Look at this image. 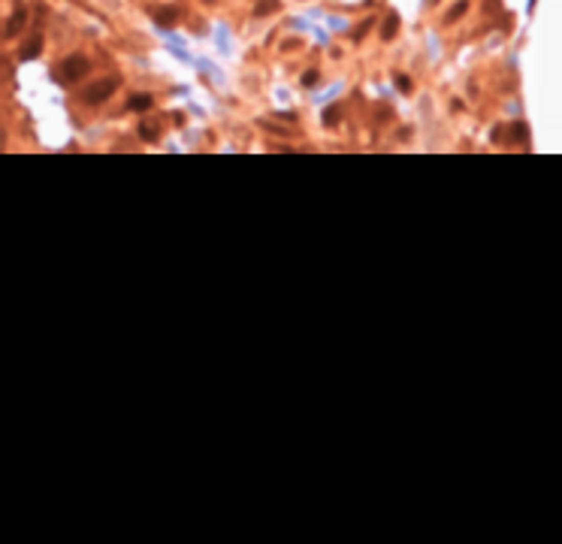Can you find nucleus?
<instances>
[{
  "label": "nucleus",
  "instance_id": "2",
  "mask_svg": "<svg viewBox=\"0 0 562 544\" xmlns=\"http://www.w3.org/2000/svg\"><path fill=\"white\" fill-rule=\"evenodd\" d=\"M115 85H118V79H106V82H97V85H94V88H91V91L85 94V100H88V103H100L103 97H109L112 91H115Z\"/></svg>",
  "mask_w": 562,
  "mask_h": 544
},
{
  "label": "nucleus",
  "instance_id": "7",
  "mask_svg": "<svg viewBox=\"0 0 562 544\" xmlns=\"http://www.w3.org/2000/svg\"><path fill=\"white\" fill-rule=\"evenodd\" d=\"M139 133H142L145 139H154V136H158V124H151V121H142V127H139Z\"/></svg>",
  "mask_w": 562,
  "mask_h": 544
},
{
  "label": "nucleus",
  "instance_id": "9",
  "mask_svg": "<svg viewBox=\"0 0 562 544\" xmlns=\"http://www.w3.org/2000/svg\"><path fill=\"white\" fill-rule=\"evenodd\" d=\"M339 121V109L332 106V109H327V124H335Z\"/></svg>",
  "mask_w": 562,
  "mask_h": 544
},
{
  "label": "nucleus",
  "instance_id": "3",
  "mask_svg": "<svg viewBox=\"0 0 562 544\" xmlns=\"http://www.w3.org/2000/svg\"><path fill=\"white\" fill-rule=\"evenodd\" d=\"M154 18H158V25H164V28H169L175 18H178V12L169 6V9H154Z\"/></svg>",
  "mask_w": 562,
  "mask_h": 544
},
{
  "label": "nucleus",
  "instance_id": "8",
  "mask_svg": "<svg viewBox=\"0 0 562 544\" xmlns=\"http://www.w3.org/2000/svg\"><path fill=\"white\" fill-rule=\"evenodd\" d=\"M465 12V3H457V6H454V9H451V15H447V21H457V18H460V15H463Z\"/></svg>",
  "mask_w": 562,
  "mask_h": 544
},
{
  "label": "nucleus",
  "instance_id": "5",
  "mask_svg": "<svg viewBox=\"0 0 562 544\" xmlns=\"http://www.w3.org/2000/svg\"><path fill=\"white\" fill-rule=\"evenodd\" d=\"M39 49H42V39L39 36H33L31 42L25 46V52H21V58H33V55H39Z\"/></svg>",
  "mask_w": 562,
  "mask_h": 544
},
{
  "label": "nucleus",
  "instance_id": "4",
  "mask_svg": "<svg viewBox=\"0 0 562 544\" xmlns=\"http://www.w3.org/2000/svg\"><path fill=\"white\" fill-rule=\"evenodd\" d=\"M396 31H399V15H387L381 36H384V39H393V33H396Z\"/></svg>",
  "mask_w": 562,
  "mask_h": 544
},
{
  "label": "nucleus",
  "instance_id": "1",
  "mask_svg": "<svg viewBox=\"0 0 562 544\" xmlns=\"http://www.w3.org/2000/svg\"><path fill=\"white\" fill-rule=\"evenodd\" d=\"M88 73V61L82 58V55H73V58H66L64 64V79H79V76H85Z\"/></svg>",
  "mask_w": 562,
  "mask_h": 544
},
{
  "label": "nucleus",
  "instance_id": "6",
  "mask_svg": "<svg viewBox=\"0 0 562 544\" xmlns=\"http://www.w3.org/2000/svg\"><path fill=\"white\" fill-rule=\"evenodd\" d=\"M130 106H133V109H148V106H151V97H148V94H139V97H133V100H130Z\"/></svg>",
  "mask_w": 562,
  "mask_h": 544
}]
</instances>
